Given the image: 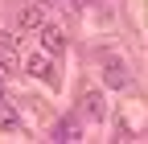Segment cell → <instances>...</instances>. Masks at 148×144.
Listing matches in <instances>:
<instances>
[{
  "label": "cell",
  "instance_id": "cell-1",
  "mask_svg": "<svg viewBox=\"0 0 148 144\" xmlns=\"http://www.w3.org/2000/svg\"><path fill=\"white\" fill-rule=\"evenodd\" d=\"M21 70H25L29 78H45V82H58V66H53V53H49V49H33V53H25Z\"/></svg>",
  "mask_w": 148,
  "mask_h": 144
},
{
  "label": "cell",
  "instance_id": "cell-2",
  "mask_svg": "<svg viewBox=\"0 0 148 144\" xmlns=\"http://www.w3.org/2000/svg\"><path fill=\"white\" fill-rule=\"evenodd\" d=\"M78 115H82V123H103V119H107V95L99 91V86L82 91V99H78Z\"/></svg>",
  "mask_w": 148,
  "mask_h": 144
},
{
  "label": "cell",
  "instance_id": "cell-3",
  "mask_svg": "<svg viewBox=\"0 0 148 144\" xmlns=\"http://www.w3.org/2000/svg\"><path fill=\"white\" fill-rule=\"evenodd\" d=\"M103 86H115V91H127L132 86V74L119 58H103Z\"/></svg>",
  "mask_w": 148,
  "mask_h": 144
},
{
  "label": "cell",
  "instance_id": "cell-4",
  "mask_svg": "<svg viewBox=\"0 0 148 144\" xmlns=\"http://www.w3.org/2000/svg\"><path fill=\"white\" fill-rule=\"evenodd\" d=\"M41 25H45V4H37V0L16 12V29L21 33H41Z\"/></svg>",
  "mask_w": 148,
  "mask_h": 144
},
{
  "label": "cell",
  "instance_id": "cell-5",
  "mask_svg": "<svg viewBox=\"0 0 148 144\" xmlns=\"http://www.w3.org/2000/svg\"><path fill=\"white\" fill-rule=\"evenodd\" d=\"M66 45H70V37H66V29L62 25H41V49H49L53 58H58V53H66Z\"/></svg>",
  "mask_w": 148,
  "mask_h": 144
},
{
  "label": "cell",
  "instance_id": "cell-6",
  "mask_svg": "<svg viewBox=\"0 0 148 144\" xmlns=\"http://www.w3.org/2000/svg\"><path fill=\"white\" fill-rule=\"evenodd\" d=\"M49 136H53V140H82V136H86V132H82V115H62V119L49 128Z\"/></svg>",
  "mask_w": 148,
  "mask_h": 144
},
{
  "label": "cell",
  "instance_id": "cell-7",
  "mask_svg": "<svg viewBox=\"0 0 148 144\" xmlns=\"http://www.w3.org/2000/svg\"><path fill=\"white\" fill-rule=\"evenodd\" d=\"M21 66V49H16V37L12 33H0V70L12 74V70Z\"/></svg>",
  "mask_w": 148,
  "mask_h": 144
},
{
  "label": "cell",
  "instance_id": "cell-8",
  "mask_svg": "<svg viewBox=\"0 0 148 144\" xmlns=\"http://www.w3.org/2000/svg\"><path fill=\"white\" fill-rule=\"evenodd\" d=\"M16 119H21V115H16L8 103H0V128H4V132H16V128H21Z\"/></svg>",
  "mask_w": 148,
  "mask_h": 144
},
{
  "label": "cell",
  "instance_id": "cell-9",
  "mask_svg": "<svg viewBox=\"0 0 148 144\" xmlns=\"http://www.w3.org/2000/svg\"><path fill=\"white\" fill-rule=\"evenodd\" d=\"M0 82H4V70H0ZM0 103H4V86H0Z\"/></svg>",
  "mask_w": 148,
  "mask_h": 144
},
{
  "label": "cell",
  "instance_id": "cell-10",
  "mask_svg": "<svg viewBox=\"0 0 148 144\" xmlns=\"http://www.w3.org/2000/svg\"><path fill=\"white\" fill-rule=\"evenodd\" d=\"M37 4H53V0H37Z\"/></svg>",
  "mask_w": 148,
  "mask_h": 144
}]
</instances>
